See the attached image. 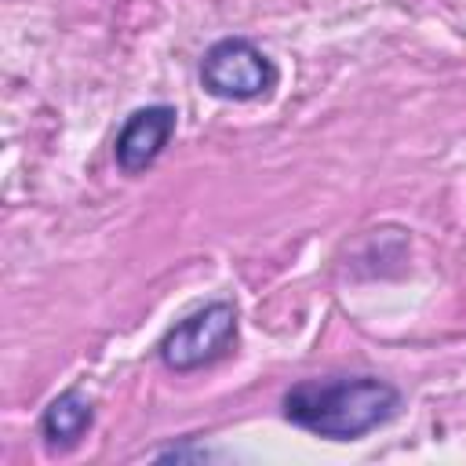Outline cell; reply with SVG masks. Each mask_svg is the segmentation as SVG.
Masks as SVG:
<instances>
[{
  "mask_svg": "<svg viewBox=\"0 0 466 466\" xmlns=\"http://www.w3.org/2000/svg\"><path fill=\"white\" fill-rule=\"evenodd\" d=\"M397 408V390L379 379H331V382H299L284 397V415L320 437L350 441L390 419Z\"/></svg>",
  "mask_w": 466,
  "mask_h": 466,
  "instance_id": "cell-1",
  "label": "cell"
},
{
  "mask_svg": "<svg viewBox=\"0 0 466 466\" xmlns=\"http://www.w3.org/2000/svg\"><path fill=\"white\" fill-rule=\"evenodd\" d=\"M237 335V313L226 302H211L197 313H189L186 320H178L164 342H160V357L167 368L175 371H193L215 357L226 353V346Z\"/></svg>",
  "mask_w": 466,
  "mask_h": 466,
  "instance_id": "cell-2",
  "label": "cell"
},
{
  "mask_svg": "<svg viewBox=\"0 0 466 466\" xmlns=\"http://www.w3.org/2000/svg\"><path fill=\"white\" fill-rule=\"evenodd\" d=\"M204 87L218 98H258L277 84L273 62L248 40H218L200 66Z\"/></svg>",
  "mask_w": 466,
  "mask_h": 466,
  "instance_id": "cell-3",
  "label": "cell"
},
{
  "mask_svg": "<svg viewBox=\"0 0 466 466\" xmlns=\"http://www.w3.org/2000/svg\"><path fill=\"white\" fill-rule=\"evenodd\" d=\"M171 131H175V109L171 106H149V109L131 113L124 131L116 135V164L127 175L149 167L160 157V149L167 146Z\"/></svg>",
  "mask_w": 466,
  "mask_h": 466,
  "instance_id": "cell-4",
  "label": "cell"
},
{
  "mask_svg": "<svg viewBox=\"0 0 466 466\" xmlns=\"http://www.w3.org/2000/svg\"><path fill=\"white\" fill-rule=\"evenodd\" d=\"M87 422H91V404H87L76 390L62 393L58 400H51V408H47V415H44L47 444H55V448L73 444V441L87 430Z\"/></svg>",
  "mask_w": 466,
  "mask_h": 466,
  "instance_id": "cell-5",
  "label": "cell"
}]
</instances>
